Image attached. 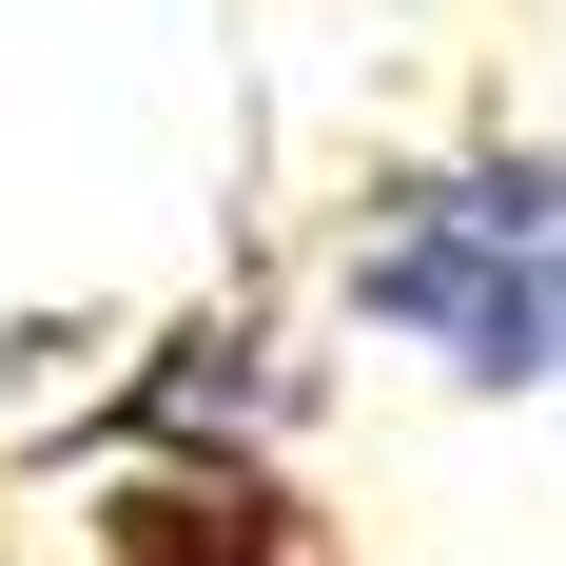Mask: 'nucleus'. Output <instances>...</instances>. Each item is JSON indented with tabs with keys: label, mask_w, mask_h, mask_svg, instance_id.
I'll use <instances>...</instances> for the list:
<instances>
[{
	"label": "nucleus",
	"mask_w": 566,
	"mask_h": 566,
	"mask_svg": "<svg viewBox=\"0 0 566 566\" xmlns=\"http://www.w3.org/2000/svg\"><path fill=\"white\" fill-rule=\"evenodd\" d=\"M333 313L371 352H410L430 391H566V137H450L391 157L333 234Z\"/></svg>",
	"instance_id": "1"
},
{
	"label": "nucleus",
	"mask_w": 566,
	"mask_h": 566,
	"mask_svg": "<svg viewBox=\"0 0 566 566\" xmlns=\"http://www.w3.org/2000/svg\"><path fill=\"white\" fill-rule=\"evenodd\" d=\"M274 410H293L274 391V313H196V333L117 391V430H137V450H254Z\"/></svg>",
	"instance_id": "2"
},
{
	"label": "nucleus",
	"mask_w": 566,
	"mask_h": 566,
	"mask_svg": "<svg viewBox=\"0 0 566 566\" xmlns=\"http://www.w3.org/2000/svg\"><path fill=\"white\" fill-rule=\"evenodd\" d=\"M313 566H333V547H313Z\"/></svg>",
	"instance_id": "3"
}]
</instances>
